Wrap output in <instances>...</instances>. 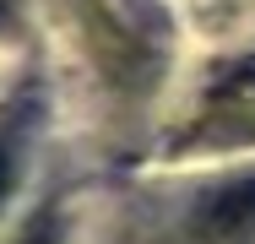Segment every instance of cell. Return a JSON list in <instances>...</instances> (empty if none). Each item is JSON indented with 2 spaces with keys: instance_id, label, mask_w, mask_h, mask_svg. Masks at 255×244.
Returning <instances> with one entry per match:
<instances>
[{
  "instance_id": "3957f363",
  "label": "cell",
  "mask_w": 255,
  "mask_h": 244,
  "mask_svg": "<svg viewBox=\"0 0 255 244\" xmlns=\"http://www.w3.org/2000/svg\"><path fill=\"white\" fill-rule=\"evenodd\" d=\"M5 190H11V152L0 146V201H5Z\"/></svg>"
},
{
  "instance_id": "7a4b0ae2",
  "label": "cell",
  "mask_w": 255,
  "mask_h": 244,
  "mask_svg": "<svg viewBox=\"0 0 255 244\" xmlns=\"http://www.w3.org/2000/svg\"><path fill=\"white\" fill-rule=\"evenodd\" d=\"M16 244H60V223L44 212V217H33V223L22 228V239H16Z\"/></svg>"
},
{
  "instance_id": "6da1fadb",
  "label": "cell",
  "mask_w": 255,
  "mask_h": 244,
  "mask_svg": "<svg viewBox=\"0 0 255 244\" xmlns=\"http://www.w3.org/2000/svg\"><path fill=\"white\" fill-rule=\"evenodd\" d=\"M206 244H255V174L234 179V185H217L201 201V217H196Z\"/></svg>"
}]
</instances>
